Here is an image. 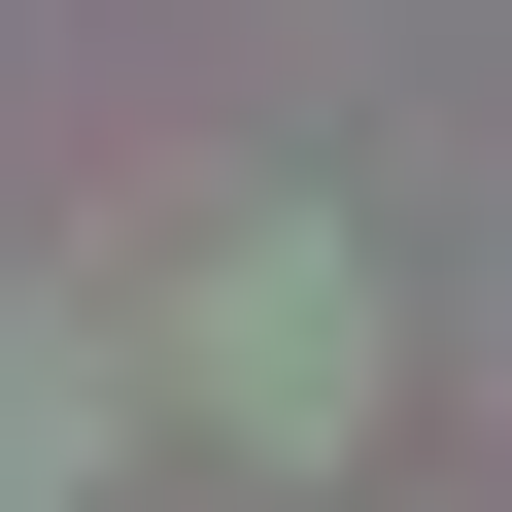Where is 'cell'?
<instances>
[{"mask_svg":"<svg viewBox=\"0 0 512 512\" xmlns=\"http://www.w3.org/2000/svg\"><path fill=\"white\" fill-rule=\"evenodd\" d=\"M69 444H103V376H69V342H0V512H35Z\"/></svg>","mask_w":512,"mask_h":512,"instance_id":"7a4b0ae2","label":"cell"},{"mask_svg":"<svg viewBox=\"0 0 512 512\" xmlns=\"http://www.w3.org/2000/svg\"><path fill=\"white\" fill-rule=\"evenodd\" d=\"M171 376H205V444H274V478H342L376 444V274L274 205V239H205V308H171Z\"/></svg>","mask_w":512,"mask_h":512,"instance_id":"6da1fadb","label":"cell"}]
</instances>
